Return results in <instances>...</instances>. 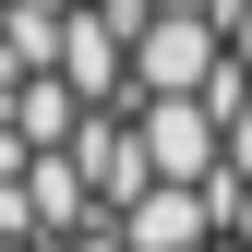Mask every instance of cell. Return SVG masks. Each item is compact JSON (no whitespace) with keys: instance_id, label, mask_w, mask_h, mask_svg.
I'll use <instances>...</instances> for the list:
<instances>
[{"instance_id":"cell-1","label":"cell","mask_w":252,"mask_h":252,"mask_svg":"<svg viewBox=\"0 0 252 252\" xmlns=\"http://www.w3.org/2000/svg\"><path fill=\"white\" fill-rule=\"evenodd\" d=\"M132 132H144V168H156V180H180V192L228 180V120H216L204 96H144V108H132Z\"/></svg>"},{"instance_id":"cell-2","label":"cell","mask_w":252,"mask_h":252,"mask_svg":"<svg viewBox=\"0 0 252 252\" xmlns=\"http://www.w3.org/2000/svg\"><path fill=\"white\" fill-rule=\"evenodd\" d=\"M72 168H84V192H96V216H132L144 192H156V168H144V132H132V120H84V132H72Z\"/></svg>"},{"instance_id":"cell-3","label":"cell","mask_w":252,"mask_h":252,"mask_svg":"<svg viewBox=\"0 0 252 252\" xmlns=\"http://www.w3.org/2000/svg\"><path fill=\"white\" fill-rule=\"evenodd\" d=\"M84 120H96V108H84L60 72H24V84H0V132H12L24 156H72V132H84Z\"/></svg>"},{"instance_id":"cell-4","label":"cell","mask_w":252,"mask_h":252,"mask_svg":"<svg viewBox=\"0 0 252 252\" xmlns=\"http://www.w3.org/2000/svg\"><path fill=\"white\" fill-rule=\"evenodd\" d=\"M120 240H132V252H204V240H228V228H216V180H204V192L156 180V192L120 216Z\"/></svg>"},{"instance_id":"cell-5","label":"cell","mask_w":252,"mask_h":252,"mask_svg":"<svg viewBox=\"0 0 252 252\" xmlns=\"http://www.w3.org/2000/svg\"><path fill=\"white\" fill-rule=\"evenodd\" d=\"M60 24H72V12H24V0H0V84L60 72Z\"/></svg>"},{"instance_id":"cell-6","label":"cell","mask_w":252,"mask_h":252,"mask_svg":"<svg viewBox=\"0 0 252 252\" xmlns=\"http://www.w3.org/2000/svg\"><path fill=\"white\" fill-rule=\"evenodd\" d=\"M216 228H228V240L252 252V180H240V168H228V180H216Z\"/></svg>"},{"instance_id":"cell-7","label":"cell","mask_w":252,"mask_h":252,"mask_svg":"<svg viewBox=\"0 0 252 252\" xmlns=\"http://www.w3.org/2000/svg\"><path fill=\"white\" fill-rule=\"evenodd\" d=\"M228 168L252 180V96H240V120H228Z\"/></svg>"},{"instance_id":"cell-8","label":"cell","mask_w":252,"mask_h":252,"mask_svg":"<svg viewBox=\"0 0 252 252\" xmlns=\"http://www.w3.org/2000/svg\"><path fill=\"white\" fill-rule=\"evenodd\" d=\"M228 60H240V72H252V0H240V12H228Z\"/></svg>"},{"instance_id":"cell-9","label":"cell","mask_w":252,"mask_h":252,"mask_svg":"<svg viewBox=\"0 0 252 252\" xmlns=\"http://www.w3.org/2000/svg\"><path fill=\"white\" fill-rule=\"evenodd\" d=\"M156 12H204V24H228V12H240V0H156Z\"/></svg>"},{"instance_id":"cell-10","label":"cell","mask_w":252,"mask_h":252,"mask_svg":"<svg viewBox=\"0 0 252 252\" xmlns=\"http://www.w3.org/2000/svg\"><path fill=\"white\" fill-rule=\"evenodd\" d=\"M0 252H72V240H0Z\"/></svg>"},{"instance_id":"cell-11","label":"cell","mask_w":252,"mask_h":252,"mask_svg":"<svg viewBox=\"0 0 252 252\" xmlns=\"http://www.w3.org/2000/svg\"><path fill=\"white\" fill-rule=\"evenodd\" d=\"M24 12H84V0H24Z\"/></svg>"}]
</instances>
